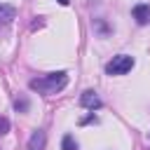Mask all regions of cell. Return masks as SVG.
I'll list each match as a JSON object with an SVG mask.
<instances>
[{"instance_id": "obj_3", "label": "cell", "mask_w": 150, "mask_h": 150, "mask_svg": "<svg viewBox=\"0 0 150 150\" xmlns=\"http://www.w3.org/2000/svg\"><path fill=\"white\" fill-rule=\"evenodd\" d=\"M80 105H82V108H89V110H96V108L103 105V101L98 98V94H96L94 89H87V91L80 96Z\"/></svg>"}, {"instance_id": "obj_4", "label": "cell", "mask_w": 150, "mask_h": 150, "mask_svg": "<svg viewBox=\"0 0 150 150\" xmlns=\"http://www.w3.org/2000/svg\"><path fill=\"white\" fill-rule=\"evenodd\" d=\"M14 19H16V7L14 5H0V30L9 28Z\"/></svg>"}, {"instance_id": "obj_8", "label": "cell", "mask_w": 150, "mask_h": 150, "mask_svg": "<svg viewBox=\"0 0 150 150\" xmlns=\"http://www.w3.org/2000/svg\"><path fill=\"white\" fill-rule=\"evenodd\" d=\"M28 105H30V103H28V98H26V96H19V98L14 101V108H16L19 112H26V110H28Z\"/></svg>"}, {"instance_id": "obj_2", "label": "cell", "mask_w": 150, "mask_h": 150, "mask_svg": "<svg viewBox=\"0 0 150 150\" xmlns=\"http://www.w3.org/2000/svg\"><path fill=\"white\" fill-rule=\"evenodd\" d=\"M131 68H134V56H129V54H117L105 63L108 75H127Z\"/></svg>"}, {"instance_id": "obj_6", "label": "cell", "mask_w": 150, "mask_h": 150, "mask_svg": "<svg viewBox=\"0 0 150 150\" xmlns=\"http://www.w3.org/2000/svg\"><path fill=\"white\" fill-rule=\"evenodd\" d=\"M45 143H47V136L42 129H35L28 138V150H45Z\"/></svg>"}, {"instance_id": "obj_9", "label": "cell", "mask_w": 150, "mask_h": 150, "mask_svg": "<svg viewBox=\"0 0 150 150\" xmlns=\"http://www.w3.org/2000/svg\"><path fill=\"white\" fill-rule=\"evenodd\" d=\"M7 131H9V120H7V117H2V115H0V136H5V134H7Z\"/></svg>"}, {"instance_id": "obj_10", "label": "cell", "mask_w": 150, "mask_h": 150, "mask_svg": "<svg viewBox=\"0 0 150 150\" xmlns=\"http://www.w3.org/2000/svg\"><path fill=\"white\" fill-rule=\"evenodd\" d=\"M56 2H59V5H63V7H66V5H68V2H70V0H56Z\"/></svg>"}, {"instance_id": "obj_1", "label": "cell", "mask_w": 150, "mask_h": 150, "mask_svg": "<svg viewBox=\"0 0 150 150\" xmlns=\"http://www.w3.org/2000/svg\"><path fill=\"white\" fill-rule=\"evenodd\" d=\"M68 84V73L66 70H56V73H47L42 77H35L28 82V87L38 94H45V96H52V94H59L63 87Z\"/></svg>"}, {"instance_id": "obj_7", "label": "cell", "mask_w": 150, "mask_h": 150, "mask_svg": "<svg viewBox=\"0 0 150 150\" xmlns=\"http://www.w3.org/2000/svg\"><path fill=\"white\" fill-rule=\"evenodd\" d=\"M61 150H80V145H77V141H75V136H70V134H66V136L61 138Z\"/></svg>"}, {"instance_id": "obj_5", "label": "cell", "mask_w": 150, "mask_h": 150, "mask_svg": "<svg viewBox=\"0 0 150 150\" xmlns=\"http://www.w3.org/2000/svg\"><path fill=\"white\" fill-rule=\"evenodd\" d=\"M131 16H134V21H136L138 26L150 23V5H136V7L131 9Z\"/></svg>"}]
</instances>
